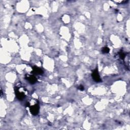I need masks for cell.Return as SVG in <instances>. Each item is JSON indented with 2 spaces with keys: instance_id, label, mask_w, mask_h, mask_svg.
I'll use <instances>...</instances> for the list:
<instances>
[{
  "instance_id": "1",
  "label": "cell",
  "mask_w": 130,
  "mask_h": 130,
  "mask_svg": "<svg viewBox=\"0 0 130 130\" xmlns=\"http://www.w3.org/2000/svg\"><path fill=\"white\" fill-rule=\"evenodd\" d=\"M92 77L93 80L96 82V83H101L102 80L100 78V75L99 74V72L98 70V68H97L95 70H94L92 73Z\"/></svg>"
},
{
  "instance_id": "2",
  "label": "cell",
  "mask_w": 130,
  "mask_h": 130,
  "mask_svg": "<svg viewBox=\"0 0 130 130\" xmlns=\"http://www.w3.org/2000/svg\"><path fill=\"white\" fill-rule=\"evenodd\" d=\"M30 112L33 115L36 116L38 115L39 112V106L38 104H36L33 106H30Z\"/></svg>"
},
{
  "instance_id": "3",
  "label": "cell",
  "mask_w": 130,
  "mask_h": 130,
  "mask_svg": "<svg viewBox=\"0 0 130 130\" xmlns=\"http://www.w3.org/2000/svg\"><path fill=\"white\" fill-rule=\"evenodd\" d=\"M15 95H16L17 99H18L19 100L22 101L25 98V95L24 93L20 92L17 88H15Z\"/></svg>"
},
{
  "instance_id": "4",
  "label": "cell",
  "mask_w": 130,
  "mask_h": 130,
  "mask_svg": "<svg viewBox=\"0 0 130 130\" xmlns=\"http://www.w3.org/2000/svg\"><path fill=\"white\" fill-rule=\"evenodd\" d=\"M25 79L28 81V82H29V83H30L32 84H35L37 82V79L33 75H29L28 76H26Z\"/></svg>"
},
{
  "instance_id": "5",
  "label": "cell",
  "mask_w": 130,
  "mask_h": 130,
  "mask_svg": "<svg viewBox=\"0 0 130 130\" xmlns=\"http://www.w3.org/2000/svg\"><path fill=\"white\" fill-rule=\"evenodd\" d=\"M32 73L36 75H42L43 74V71L41 68L36 66H34L33 67Z\"/></svg>"
},
{
  "instance_id": "6",
  "label": "cell",
  "mask_w": 130,
  "mask_h": 130,
  "mask_svg": "<svg viewBox=\"0 0 130 130\" xmlns=\"http://www.w3.org/2000/svg\"><path fill=\"white\" fill-rule=\"evenodd\" d=\"M101 51L102 53L107 54L108 53L109 51H110V49H109L108 47H104L103 48H102Z\"/></svg>"
},
{
  "instance_id": "7",
  "label": "cell",
  "mask_w": 130,
  "mask_h": 130,
  "mask_svg": "<svg viewBox=\"0 0 130 130\" xmlns=\"http://www.w3.org/2000/svg\"><path fill=\"white\" fill-rule=\"evenodd\" d=\"M119 58L121 59H124L126 58V54L125 52H123L122 51H120L119 52Z\"/></svg>"
},
{
  "instance_id": "8",
  "label": "cell",
  "mask_w": 130,
  "mask_h": 130,
  "mask_svg": "<svg viewBox=\"0 0 130 130\" xmlns=\"http://www.w3.org/2000/svg\"><path fill=\"white\" fill-rule=\"evenodd\" d=\"M78 89H79V90L80 91H83L84 90V87H83V85H80L78 87Z\"/></svg>"
}]
</instances>
